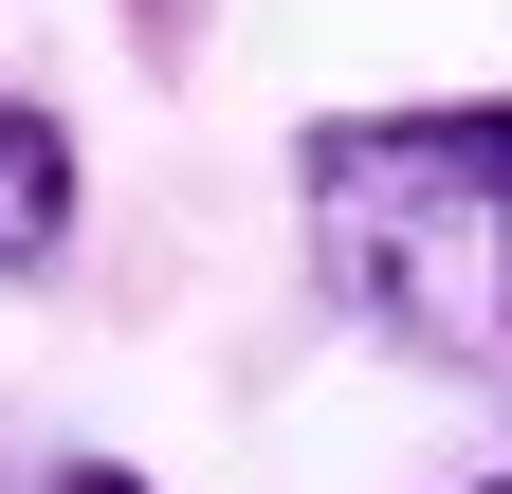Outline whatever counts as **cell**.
Here are the masks:
<instances>
[{
    "instance_id": "2",
    "label": "cell",
    "mask_w": 512,
    "mask_h": 494,
    "mask_svg": "<svg viewBox=\"0 0 512 494\" xmlns=\"http://www.w3.org/2000/svg\"><path fill=\"white\" fill-rule=\"evenodd\" d=\"M55 257H74V129L0 92V275H55Z\"/></svg>"
},
{
    "instance_id": "3",
    "label": "cell",
    "mask_w": 512,
    "mask_h": 494,
    "mask_svg": "<svg viewBox=\"0 0 512 494\" xmlns=\"http://www.w3.org/2000/svg\"><path fill=\"white\" fill-rule=\"evenodd\" d=\"M37 494H165V476H128V458H55Z\"/></svg>"
},
{
    "instance_id": "1",
    "label": "cell",
    "mask_w": 512,
    "mask_h": 494,
    "mask_svg": "<svg viewBox=\"0 0 512 494\" xmlns=\"http://www.w3.org/2000/svg\"><path fill=\"white\" fill-rule=\"evenodd\" d=\"M311 293L421 385H512V92L293 129Z\"/></svg>"
},
{
    "instance_id": "4",
    "label": "cell",
    "mask_w": 512,
    "mask_h": 494,
    "mask_svg": "<svg viewBox=\"0 0 512 494\" xmlns=\"http://www.w3.org/2000/svg\"><path fill=\"white\" fill-rule=\"evenodd\" d=\"M476 494H512V476H476Z\"/></svg>"
}]
</instances>
